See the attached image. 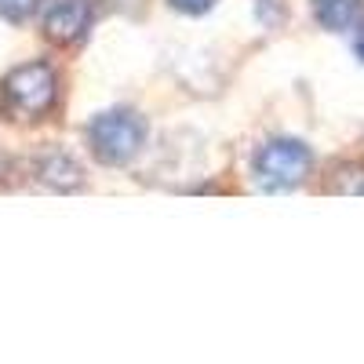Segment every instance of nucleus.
Instances as JSON below:
<instances>
[{
	"mask_svg": "<svg viewBox=\"0 0 364 364\" xmlns=\"http://www.w3.org/2000/svg\"><path fill=\"white\" fill-rule=\"evenodd\" d=\"M58 102V73L48 63H22L0 80V109L11 120H41Z\"/></svg>",
	"mask_w": 364,
	"mask_h": 364,
	"instance_id": "f257e3e1",
	"label": "nucleus"
},
{
	"mask_svg": "<svg viewBox=\"0 0 364 364\" xmlns=\"http://www.w3.org/2000/svg\"><path fill=\"white\" fill-rule=\"evenodd\" d=\"M87 146H91V154H95L99 164L124 168L146 146V120L135 109H106L99 117H91Z\"/></svg>",
	"mask_w": 364,
	"mask_h": 364,
	"instance_id": "f03ea898",
	"label": "nucleus"
},
{
	"mask_svg": "<svg viewBox=\"0 0 364 364\" xmlns=\"http://www.w3.org/2000/svg\"><path fill=\"white\" fill-rule=\"evenodd\" d=\"M314 168V154L306 142L299 139H269L259 146V154L252 161V175H255V186L266 193H284L295 190L299 182H306Z\"/></svg>",
	"mask_w": 364,
	"mask_h": 364,
	"instance_id": "7ed1b4c3",
	"label": "nucleus"
},
{
	"mask_svg": "<svg viewBox=\"0 0 364 364\" xmlns=\"http://www.w3.org/2000/svg\"><path fill=\"white\" fill-rule=\"evenodd\" d=\"M95 18V0H51L44 8V33L55 44H77Z\"/></svg>",
	"mask_w": 364,
	"mask_h": 364,
	"instance_id": "20e7f679",
	"label": "nucleus"
},
{
	"mask_svg": "<svg viewBox=\"0 0 364 364\" xmlns=\"http://www.w3.org/2000/svg\"><path fill=\"white\" fill-rule=\"evenodd\" d=\"M37 178L44 182L48 190H58V193H73L84 186V171L73 157L66 154H44L37 161Z\"/></svg>",
	"mask_w": 364,
	"mask_h": 364,
	"instance_id": "39448f33",
	"label": "nucleus"
},
{
	"mask_svg": "<svg viewBox=\"0 0 364 364\" xmlns=\"http://www.w3.org/2000/svg\"><path fill=\"white\" fill-rule=\"evenodd\" d=\"M364 4L360 0H314V15L324 29L331 33H350V29L360 22Z\"/></svg>",
	"mask_w": 364,
	"mask_h": 364,
	"instance_id": "423d86ee",
	"label": "nucleus"
},
{
	"mask_svg": "<svg viewBox=\"0 0 364 364\" xmlns=\"http://www.w3.org/2000/svg\"><path fill=\"white\" fill-rule=\"evenodd\" d=\"M331 190H336V193H350V197H364V168H357V164L339 168L336 178H331Z\"/></svg>",
	"mask_w": 364,
	"mask_h": 364,
	"instance_id": "0eeeda50",
	"label": "nucleus"
},
{
	"mask_svg": "<svg viewBox=\"0 0 364 364\" xmlns=\"http://www.w3.org/2000/svg\"><path fill=\"white\" fill-rule=\"evenodd\" d=\"M41 4H44V0H0V18L22 26V22H29L41 11Z\"/></svg>",
	"mask_w": 364,
	"mask_h": 364,
	"instance_id": "6e6552de",
	"label": "nucleus"
},
{
	"mask_svg": "<svg viewBox=\"0 0 364 364\" xmlns=\"http://www.w3.org/2000/svg\"><path fill=\"white\" fill-rule=\"evenodd\" d=\"M168 4L175 11H182V15H208L211 8L219 4V0H168Z\"/></svg>",
	"mask_w": 364,
	"mask_h": 364,
	"instance_id": "1a4fd4ad",
	"label": "nucleus"
},
{
	"mask_svg": "<svg viewBox=\"0 0 364 364\" xmlns=\"http://www.w3.org/2000/svg\"><path fill=\"white\" fill-rule=\"evenodd\" d=\"M353 55H357L360 63H364V29H360V33H357V41H353Z\"/></svg>",
	"mask_w": 364,
	"mask_h": 364,
	"instance_id": "9d476101",
	"label": "nucleus"
}]
</instances>
